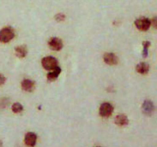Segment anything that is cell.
<instances>
[{
	"label": "cell",
	"mask_w": 157,
	"mask_h": 147,
	"mask_svg": "<svg viewBox=\"0 0 157 147\" xmlns=\"http://www.w3.org/2000/svg\"><path fill=\"white\" fill-rule=\"evenodd\" d=\"M15 37L14 29L10 27H5L0 30V42L9 43Z\"/></svg>",
	"instance_id": "6da1fadb"
},
{
	"label": "cell",
	"mask_w": 157,
	"mask_h": 147,
	"mask_svg": "<svg viewBox=\"0 0 157 147\" xmlns=\"http://www.w3.org/2000/svg\"><path fill=\"white\" fill-rule=\"evenodd\" d=\"M134 24L137 29L142 32H146L152 25V21L147 17H139L134 21Z\"/></svg>",
	"instance_id": "7a4b0ae2"
},
{
	"label": "cell",
	"mask_w": 157,
	"mask_h": 147,
	"mask_svg": "<svg viewBox=\"0 0 157 147\" xmlns=\"http://www.w3.org/2000/svg\"><path fill=\"white\" fill-rule=\"evenodd\" d=\"M41 64L46 70L51 71L58 66V60L52 56H48V57H45L41 60Z\"/></svg>",
	"instance_id": "3957f363"
},
{
	"label": "cell",
	"mask_w": 157,
	"mask_h": 147,
	"mask_svg": "<svg viewBox=\"0 0 157 147\" xmlns=\"http://www.w3.org/2000/svg\"><path fill=\"white\" fill-rule=\"evenodd\" d=\"M113 110H114L113 106L111 105L110 103L105 102L100 106L99 113H100V116L102 117H109L112 116V114L113 113Z\"/></svg>",
	"instance_id": "277c9868"
},
{
	"label": "cell",
	"mask_w": 157,
	"mask_h": 147,
	"mask_svg": "<svg viewBox=\"0 0 157 147\" xmlns=\"http://www.w3.org/2000/svg\"><path fill=\"white\" fill-rule=\"evenodd\" d=\"M48 46L50 47V49L52 50H55V51H59L62 48H63V41L62 39L58 37H52L49 39L48 41Z\"/></svg>",
	"instance_id": "5b68a950"
},
{
	"label": "cell",
	"mask_w": 157,
	"mask_h": 147,
	"mask_svg": "<svg viewBox=\"0 0 157 147\" xmlns=\"http://www.w3.org/2000/svg\"><path fill=\"white\" fill-rule=\"evenodd\" d=\"M37 142V135L33 132H29L25 134L24 137V143L27 146L34 147Z\"/></svg>",
	"instance_id": "8992f818"
},
{
	"label": "cell",
	"mask_w": 157,
	"mask_h": 147,
	"mask_svg": "<svg viewBox=\"0 0 157 147\" xmlns=\"http://www.w3.org/2000/svg\"><path fill=\"white\" fill-rule=\"evenodd\" d=\"M103 59H104V62L108 65H116L119 62L118 57L114 53H111V52H107L104 55Z\"/></svg>",
	"instance_id": "52a82bcc"
},
{
	"label": "cell",
	"mask_w": 157,
	"mask_h": 147,
	"mask_svg": "<svg viewBox=\"0 0 157 147\" xmlns=\"http://www.w3.org/2000/svg\"><path fill=\"white\" fill-rule=\"evenodd\" d=\"M21 89L23 91L28 92V93H31L34 89L35 83H34V81H33V80H29V79H24V80L21 81Z\"/></svg>",
	"instance_id": "ba28073f"
},
{
	"label": "cell",
	"mask_w": 157,
	"mask_h": 147,
	"mask_svg": "<svg viewBox=\"0 0 157 147\" xmlns=\"http://www.w3.org/2000/svg\"><path fill=\"white\" fill-rule=\"evenodd\" d=\"M143 112L147 115V116H150L153 113L155 110V106L152 101L150 100H145L143 104Z\"/></svg>",
	"instance_id": "9c48e42d"
},
{
	"label": "cell",
	"mask_w": 157,
	"mask_h": 147,
	"mask_svg": "<svg viewBox=\"0 0 157 147\" xmlns=\"http://www.w3.org/2000/svg\"><path fill=\"white\" fill-rule=\"evenodd\" d=\"M60 73H61V68L59 66H57L55 68H53L52 70H51V72L47 74V80L50 81H54L58 79Z\"/></svg>",
	"instance_id": "30bf717a"
},
{
	"label": "cell",
	"mask_w": 157,
	"mask_h": 147,
	"mask_svg": "<svg viewBox=\"0 0 157 147\" xmlns=\"http://www.w3.org/2000/svg\"><path fill=\"white\" fill-rule=\"evenodd\" d=\"M115 123L118 125V126L123 127L126 126L128 123H129V120H128V117L124 115V114H119L118 115L116 118H115Z\"/></svg>",
	"instance_id": "8fae6325"
},
{
	"label": "cell",
	"mask_w": 157,
	"mask_h": 147,
	"mask_svg": "<svg viewBox=\"0 0 157 147\" xmlns=\"http://www.w3.org/2000/svg\"><path fill=\"white\" fill-rule=\"evenodd\" d=\"M136 70L141 75H146L149 71V64L147 63H139L136 66Z\"/></svg>",
	"instance_id": "7c38bea8"
},
{
	"label": "cell",
	"mask_w": 157,
	"mask_h": 147,
	"mask_svg": "<svg viewBox=\"0 0 157 147\" xmlns=\"http://www.w3.org/2000/svg\"><path fill=\"white\" fill-rule=\"evenodd\" d=\"M16 56L19 58H23L25 57L26 55L28 54V49L25 46H20L16 47L15 49Z\"/></svg>",
	"instance_id": "4fadbf2b"
},
{
	"label": "cell",
	"mask_w": 157,
	"mask_h": 147,
	"mask_svg": "<svg viewBox=\"0 0 157 147\" xmlns=\"http://www.w3.org/2000/svg\"><path fill=\"white\" fill-rule=\"evenodd\" d=\"M11 109H12V111L14 113H21V111L23 110V106L20 103H15V104H13Z\"/></svg>",
	"instance_id": "5bb4252c"
},
{
	"label": "cell",
	"mask_w": 157,
	"mask_h": 147,
	"mask_svg": "<svg viewBox=\"0 0 157 147\" xmlns=\"http://www.w3.org/2000/svg\"><path fill=\"white\" fill-rule=\"evenodd\" d=\"M143 46H144V50H143V57H148V49L150 46V42L149 41H144L143 42Z\"/></svg>",
	"instance_id": "9a60e30c"
},
{
	"label": "cell",
	"mask_w": 157,
	"mask_h": 147,
	"mask_svg": "<svg viewBox=\"0 0 157 147\" xmlns=\"http://www.w3.org/2000/svg\"><path fill=\"white\" fill-rule=\"evenodd\" d=\"M64 19H65V16L62 13H59L55 16V20L57 21H64Z\"/></svg>",
	"instance_id": "2e32d148"
},
{
	"label": "cell",
	"mask_w": 157,
	"mask_h": 147,
	"mask_svg": "<svg viewBox=\"0 0 157 147\" xmlns=\"http://www.w3.org/2000/svg\"><path fill=\"white\" fill-rule=\"evenodd\" d=\"M5 81H6L5 76L4 75H2V74H0V86H3L5 83Z\"/></svg>",
	"instance_id": "e0dca14e"
},
{
	"label": "cell",
	"mask_w": 157,
	"mask_h": 147,
	"mask_svg": "<svg viewBox=\"0 0 157 147\" xmlns=\"http://www.w3.org/2000/svg\"><path fill=\"white\" fill-rule=\"evenodd\" d=\"M1 102H2V104L0 103V106L2 105V107H3V108H4V107L7 105V104H8L9 100L7 99V98H3V99L1 100Z\"/></svg>",
	"instance_id": "ac0fdd59"
},
{
	"label": "cell",
	"mask_w": 157,
	"mask_h": 147,
	"mask_svg": "<svg viewBox=\"0 0 157 147\" xmlns=\"http://www.w3.org/2000/svg\"><path fill=\"white\" fill-rule=\"evenodd\" d=\"M0 147H3V142H2L1 139H0Z\"/></svg>",
	"instance_id": "d6986e66"
},
{
	"label": "cell",
	"mask_w": 157,
	"mask_h": 147,
	"mask_svg": "<svg viewBox=\"0 0 157 147\" xmlns=\"http://www.w3.org/2000/svg\"><path fill=\"white\" fill-rule=\"evenodd\" d=\"M96 147H100V146H96Z\"/></svg>",
	"instance_id": "ffe728a7"
}]
</instances>
